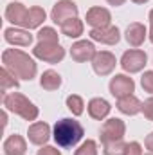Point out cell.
<instances>
[{"label":"cell","instance_id":"cell-1","mask_svg":"<svg viewBox=\"0 0 153 155\" xmlns=\"http://www.w3.org/2000/svg\"><path fill=\"white\" fill-rule=\"evenodd\" d=\"M2 63L4 67L13 74L15 78H22V79H33L36 74V63L34 60L18 51V49H7L2 54Z\"/></svg>","mask_w":153,"mask_h":155},{"label":"cell","instance_id":"cell-2","mask_svg":"<svg viewBox=\"0 0 153 155\" xmlns=\"http://www.w3.org/2000/svg\"><path fill=\"white\" fill-rule=\"evenodd\" d=\"M81 137H83V126L76 119H61L54 126V141L63 148L74 146L76 143H79Z\"/></svg>","mask_w":153,"mask_h":155},{"label":"cell","instance_id":"cell-3","mask_svg":"<svg viewBox=\"0 0 153 155\" xmlns=\"http://www.w3.org/2000/svg\"><path fill=\"white\" fill-rule=\"evenodd\" d=\"M4 107L18 116H22L25 121H34L38 117V108L22 94L13 92V94H5L4 96Z\"/></svg>","mask_w":153,"mask_h":155},{"label":"cell","instance_id":"cell-4","mask_svg":"<svg viewBox=\"0 0 153 155\" xmlns=\"http://www.w3.org/2000/svg\"><path fill=\"white\" fill-rule=\"evenodd\" d=\"M33 52L36 58L49 61V63H56V61L63 60V56H65V51L61 49V45L58 41H38V45L33 49Z\"/></svg>","mask_w":153,"mask_h":155},{"label":"cell","instance_id":"cell-5","mask_svg":"<svg viewBox=\"0 0 153 155\" xmlns=\"http://www.w3.org/2000/svg\"><path fill=\"white\" fill-rule=\"evenodd\" d=\"M76 16H77V7L70 0H61L52 7V20L60 25H63L65 22H69Z\"/></svg>","mask_w":153,"mask_h":155},{"label":"cell","instance_id":"cell-6","mask_svg":"<svg viewBox=\"0 0 153 155\" xmlns=\"http://www.w3.org/2000/svg\"><path fill=\"white\" fill-rule=\"evenodd\" d=\"M122 135H124V123L121 119H108L103 124V128H101V141H103V144L121 141Z\"/></svg>","mask_w":153,"mask_h":155},{"label":"cell","instance_id":"cell-7","mask_svg":"<svg viewBox=\"0 0 153 155\" xmlns=\"http://www.w3.org/2000/svg\"><path fill=\"white\" fill-rule=\"evenodd\" d=\"M121 65H122V69L128 71V72H137V71H141V69L146 65V54H144L142 51H137V49L128 51V52L122 54Z\"/></svg>","mask_w":153,"mask_h":155},{"label":"cell","instance_id":"cell-8","mask_svg":"<svg viewBox=\"0 0 153 155\" xmlns=\"http://www.w3.org/2000/svg\"><path fill=\"white\" fill-rule=\"evenodd\" d=\"M133 79L128 76H124V74H119V76L112 78V81H110V92L114 94L115 97H126V96H130L132 92H133Z\"/></svg>","mask_w":153,"mask_h":155},{"label":"cell","instance_id":"cell-9","mask_svg":"<svg viewBox=\"0 0 153 155\" xmlns=\"http://www.w3.org/2000/svg\"><path fill=\"white\" fill-rule=\"evenodd\" d=\"M92 65H94V71H96L97 74L106 76V74H110V72L114 71L115 58H114V54H110V52H106V51L96 52V56H94V60H92Z\"/></svg>","mask_w":153,"mask_h":155},{"label":"cell","instance_id":"cell-10","mask_svg":"<svg viewBox=\"0 0 153 155\" xmlns=\"http://www.w3.org/2000/svg\"><path fill=\"white\" fill-rule=\"evenodd\" d=\"M4 38L5 41L13 43V45H22V47H29L33 43V35L29 31H24V29H5L4 31Z\"/></svg>","mask_w":153,"mask_h":155},{"label":"cell","instance_id":"cell-11","mask_svg":"<svg viewBox=\"0 0 153 155\" xmlns=\"http://www.w3.org/2000/svg\"><path fill=\"white\" fill-rule=\"evenodd\" d=\"M70 56L76 60V61H88V60H94L96 56V49L92 45V41H77L72 45L70 49Z\"/></svg>","mask_w":153,"mask_h":155},{"label":"cell","instance_id":"cell-12","mask_svg":"<svg viewBox=\"0 0 153 155\" xmlns=\"http://www.w3.org/2000/svg\"><path fill=\"white\" fill-rule=\"evenodd\" d=\"M90 36L97 41H103V43H117L119 41V29L114 25H105V27H96L90 31Z\"/></svg>","mask_w":153,"mask_h":155},{"label":"cell","instance_id":"cell-13","mask_svg":"<svg viewBox=\"0 0 153 155\" xmlns=\"http://www.w3.org/2000/svg\"><path fill=\"white\" fill-rule=\"evenodd\" d=\"M27 13H29V9L24 7V4L13 2V4H9L7 9H5V18H7L9 22H13L15 25H22V27H24V22H25V18H27Z\"/></svg>","mask_w":153,"mask_h":155},{"label":"cell","instance_id":"cell-14","mask_svg":"<svg viewBox=\"0 0 153 155\" xmlns=\"http://www.w3.org/2000/svg\"><path fill=\"white\" fill-rule=\"evenodd\" d=\"M29 141L33 144H45L49 135H50V128L47 123H34L29 126Z\"/></svg>","mask_w":153,"mask_h":155},{"label":"cell","instance_id":"cell-15","mask_svg":"<svg viewBox=\"0 0 153 155\" xmlns=\"http://www.w3.org/2000/svg\"><path fill=\"white\" fill-rule=\"evenodd\" d=\"M86 22H88L90 25H94V29H96V27H105V25H108V22H110V13H108V9H105V7H92V9L86 13Z\"/></svg>","mask_w":153,"mask_h":155},{"label":"cell","instance_id":"cell-16","mask_svg":"<svg viewBox=\"0 0 153 155\" xmlns=\"http://www.w3.org/2000/svg\"><path fill=\"white\" fill-rule=\"evenodd\" d=\"M4 153L5 155H24L25 153V141L22 135H9L4 143Z\"/></svg>","mask_w":153,"mask_h":155},{"label":"cell","instance_id":"cell-17","mask_svg":"<svg viewBox=\"0 0 153 155\" xmlns=\"http://www.w3.org/2000/svg\"><path fill=\"white\" fill-rule=\"evenodd\" d=\"M117 108L122 112V114H128V116H135L137 112L142 110V103L135 97V96H126V97H121L117 101Z\"/></svg>","mask_w":153,"mask_h":155},{"label":"cell","instance_id":"cell-18","mask_svg":"<svg viewBox=\"0 0 153 155\" xmlns=\"http://www.w3.org/2000/svg\"><path fill=\"white\" fill-rule=\"evenodd\" d=\"M146 38V27L142 24H132L128 29H126V40L130 45L133 47H139Z\"/></svg>","mask_w":153,"mask_h":155},{"label":"cell","instance_id":"cell-19","mask_svg":"<svg viewBox=\"0 0 153 155\" xmlns=\"http://www.w3.org/2000/svg\"><path fill=\"white\" fill-rule=\"evenodd\" d=\"M110 112V105L108 101L101 99V97H96L88 103V114L94 117V119H105Z\"/></svg>","mask_w":153,"mask_h":155},{"label":"cell","instance_id":"cell-20","mask_svg":"<svg viewBox=\"0 0 153 155\" xmlns=\"http://www.w3.org/2000/svg\"><path fill=\"white\" fill-rule=\"evenodd\" d=\"M43 20H45V11H43L41 7H31L29 13H27V18H25V22H24V27L34 29V27H38Z\"/></svg>","mask_w":153,"mask_h":155},{"label":"cell","instance_id":"cell-21","mask_svg":"<svg viewBox=\"0 0 153 155\" xmlns=\"http://www.w3.org/2000/svg\"><path fill=\"white\" fill-rule=\"evenodd\" d=\"M40 83H41V87L45 90H56L61 85V78H60L58 72H54V71H45L41 79H40Z\"/></svg>","mask_w":153,"mask_h":155},{"label":"cell","instance_id":"cell-22","mask_svg":"<svg viewBox=\"0 0 153 155\" xmlns=\"http://www.w3.org/2000/svg\"><path fill=\"white\" fill-rule=\"evenodd\" d=\"M61 33H63V35H67V36H70V38L79 36V35L83 33V24H81V20L72 18V20L65 22V24L61 25Z\"/></svg>","mask_w":153,"mask_h":155},{"label":"cell","instance_id":"cell-23","mask_svg":"<svg viewBox=\"0 0 153 155\" xmlns=\"http://www.w3.org/2000/svg\"><path fill=\"white\" fill-rule=\"evenodd\" d=\"M16 87H18V79L4 67V69L0 71V90L5 94L9 88H16Z\"/></svg>","mask_w":153,"mask_h":155},{"label":"cell","instance_id":"cell-24","mask_svg":"<svg viewBox=\"0 0 153 155\" xmlns=\"http://www.w3.org/2000/svg\"><path fill=\"white\" fill-rule=\"evenodd\" d=\"M126 150H128V144H124L122 139L105 144V155H126Z\"/></svg>","mask_w":153,"mask_h":155},{"label":"cell","instance_id":"cell-25","mask_svg":"<svg viewBox=\"0 0 153 155\" xmlns=\"http://www.w3.org/2000/svg\"><path fill=\"white\" fill-rule=\"evenodd\" d=\"M67 107L72 110L74 116H81L83 114V99L79 96H69L67 97Z\"/></svg>","mask_w":153,"mask_h":155},{"label":"cell","instance_id":"cell-26","mask_svg":"<svg viewBox=\"0 0 153 155\" xmlns=\"http://www.w3.org/2000/svg\"><path fill=\"white\" fill-rule=\"evenodd\" d=\"M74 155H97L96 143H94V141H86V143H83V144L76 150V153Z\"/></svg>","mask_w":153,"mask_h":155},{"label":"cell","instance_id":"cell-27","mask_svg":"<svg viewBox=\"0 0 153 155\" xmlns=\"http://www.w3.org/2000/svg\"><path fill=\"white\" fill-rule=\"evenodd\" d=\"M38 40L40 41H58V33L50 27H43L38 33Z\"/></svg>","mask_w":153,"mask_h":155},{"label":"cell","instance_id":"cell-28","mask_svg":"<svg viewBox=\"0 0 153 155\" xmlns=\"http://www.w3.org/2000/svg\"><path fill=\"white\" fill-rule=\"evenodd\" d=\"M141 83H142V88H144L146 92H151L153 94V71L144 72V76H142V79H141Z\"/></svg>","mask_w":153,"mask_h":155},{"label":"cell","instance_id":"cell-29","mask_svg":"<svg viewBox=\"0 0 153 155\" xmlns=\"http://www.w3.org/2000/svg\"><path fill=\"white\" fill-rule=\"evenodd\" d=\"M142 112H144V116L148 117L150 121H153V97L146 99V101L142 103Z\"/></svg>","mask_w":153,"mask_h":155},{"label":"cell","instance_id":"cell-30","mask_svg":"<svg viewBox=\"0 0 153 155\" xmlns=\"http://www.w3.org/2000/svg\"><path fill=\"white\" fill-rule=\"evenodd\" d=\"M126 155H142V150H141V144H139V143H132V144H128V150H126Z\"/></svg>","mask_w":153,"mask_h":155},{"label":"cell","instance_id":"cell-31","mask_svg":"<svg viewBox=\"0 0 153 155\" xmlns=\"http://www.w3.org/2000/svg\"><path fill=\"white\" fill-rule=\"evenodd\" d=\"M36 155H61V153H60L56 148H52V146H45V148H41Z\"/></svg>","mask_w":153,"mask_h":155},{"label":"cell","instance_id":"cell-32","mask_svg":"<svg viewBox=\"0 0 153 155\" xmlns=\"http://www.w3.org/2000/svg\"><path fill=\"white\" fill-rule=\"evenodd\" d=\"M146 148H148V150L153 153V132L148 135V137H146Z\"/></svg>","mask_w":153,"mask_h":155},{"label":"cell","instance_id":"cell-33","mask_svg":"<svg viewBox=\"0 0 153 155\" xmlns=\"http://www.w3.org/2000/svg\"><path fill=\"white\" fill-rule=\"evenodd\" d=\"M150 20H151V33H150V38H151V41H153V11L150 13Z\"/></svg>","mask_w":153,"mask_h":155},{"label":"cell","instance_id":"cell-34","mask_svg":"<svg viewBox=\"0 0 153 155\" xmlns=\"http://www.w3.org/2000/svg\"><path fill=\"white\" fill-rule=\"evenodd\" d=\"M108 2H110L112 5H121V4H122L124 0H108Z\"/></svg>","mask_w":153,"mask_h":155},{"label":"cell","instance_id":"cell-35","mask_svg":"<svg viewBox=\"0 0 153 155\" xmlns=\"http://www.w3.org/2000/svg\"><path fill=\"white\" fill-rule=\"evenodd\" d=\"M133 2H137V4H144V2H148V0H133Z\"/></svg>","mask_w":153,"mask_h":155}]
</instances>
